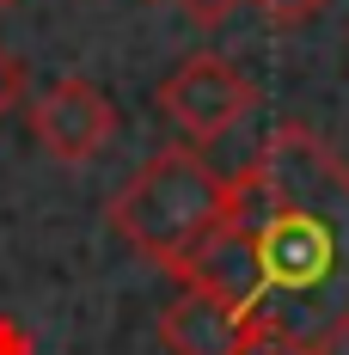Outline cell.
<instances>
[{
	"instance_id": "ba28073f",
	"label": "cell",
	"mask_w": 349,
	"mask_h": 355,
	"mask_svg": "<svg viewBox=\"0 0 349 355\" xmlns=\"http://www.w3.org/2000/svg\"><path fill=\"white\" fill-rule=\"evenodd\" d=\"M270 25H307V19H318L325 12V0H251Z\"/></svg>"
},
{
	"instance_id": "3957f363",
	"label": "cell",
	"mask_w": 349,
	"mask_h": 355,
	"mask_svg": "<svg viewBox=\"0 0 349 355\" xmlns=\"http://www.w3.org/2000/svg\"><path fill=\"white\" fill-rule=\"evenodd\" d=\"M153 105L166 110V123H172L190 147H209V141H221V135L239 123L245 110H257V86H251L227 55L196 49V55H184V62L160 80Z\"/></svg>"
},
{
	"instance_id": "277c9868",
	"label": "cell",
	"mask_w": 349,
	"mask_h": 355,
	"mask_svg": "<svg viewBox=\"0 0 349 355\" xmlns=\"http://www.w3.org/2000/svg\"><path fill=\"white\" fill-rule=\"evenodd\" d=\"M31 135L37 147H49V159H62V166H86L99 147L117 141V105H110V92H99L92 80H56V86H43L31 105Z\"/></svg>"
},
{
	"instance_id": "5b68a950",
	"label": "cell",
	"mask_w": 349,
	"mask_h": 355,
	"mask_svg": "<svg viewBox=\"0 0 349 355\" xmlns=\"http://www.w3.org/2000/svg\"><path fill=\"white\" fill-rule=\"evenodd\" d=\"M160 343H166V355H245L264 343V319L214 300L203 288H184L160 313Z\"/></svg>"
},
{
	"instance_id": "52a82bcc",
	"label": "cell",
	"mask_w": 349,
	"mask_h": 355,
	"mask_svg": "<svg viewBox=\"0 0 349 355\" xmlns=\"http://www.w3.org/2000/svg\"><path fill=\"white\" fill-rule=\"evenodd\" d=\"M19 98H25V62H19V55L0 43V123L19 110Z\"/></svg>"
},
{
	"instance_id": "6da1fadb",
	"label": "cell",
	"mask_w": 349,
	"mask_h": 355,
	"mask_svg": "<svg viewBox=\"0 0 349 355\" xmlns=\"http://www.w3.org/2000/svg\"><path fill=\"white\" fill-rule=\"evenodd\" d=\"M233 220L264 257V337L331 349L349 331V166L282 123L233 178Z\"/></svg>"
},
{
	"instance_id": "7a4b0ae2",
	"label": "cell",
	"mask_w": 349,
	"mask_h": 355,
	"mask_svg": "<svg viewBox=\"0 0 349 355\" xmlns=\"http://www.w3.org/2000/svg\"><path fill=\"white\" fill-rule=\"evenodd\" d=\"M233 220V178H221L196 147H160L110 196V227L129 251L184 276V263Z\"/></svg>"
},
{
	"instance_id": "8992f818",
	"label": "cell",
	"mask_w": 349,
	"mask_h": 355,
	"mask_svg": "<svg viewBox=\"0 0 349 355\" xmlns=\"http://www.w3.org/2000/svg\"><path fill=\"white\" fill-rule=\"evenodd\" d=\"M184 288H203L214 300H227V306H245V313H264V257L251 245V233H245L239 220H227L214 239H203V251L184 263Z\"/></svg>"
},
{
	"instance_id": "9c48e42d",
	"label": "cell",
	"mask_w": 349,
	"mask_h": 355,
	"mask_svg": "<svg viewBox=\"0 0 349 355\" xmlns=\"http://www.w3.org/2000/svg\"><path fill=\"white\" fill-rule=\"evenodd\" d=\"M178 6H184V19H190V25H203V31L227 25V19L239 12V0H178Z\"/></svg>"
},
{
	"instance_id": "8fae6325",
	"label": "cell",
	"mask_w": 349,
	"mask_h": 355,
	"mask_svg": "<svg viewBox=\"0 0 349 355\" xmlns=\"http://www.w3.org/2000/svg\"><path fill=\"white\" fill-rule=\"evenodd\" d=\"M0 6H12V0H0Z\"/></svg>"
},
{
	"instance_id": "30bf717a",
	"label": "cell",
	"mask_w": 349,
	"mask_h": 355,
	"mask_svg": "<svg viewBox=\"0 0 349 355\" xmlns=\"http://www.w3.org/2000/svg\"><path fill=\"white\" fill-rule=\"evenodd\" d=\"M245 355H331V349H300V343H276V337H264L257 349H245Z\"/></svg>"
}]
</instances>
